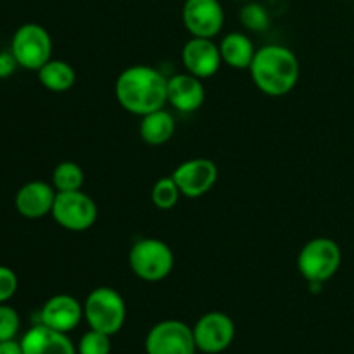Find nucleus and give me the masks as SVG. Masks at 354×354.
Wrapping results in <instances>:
<instances>
[{
	"mask_svg": "<svg viewBox=\"0 0 354 354\" xmlns=\"http://www.w3.org/2000/svg\"><path fill=\"white\" fill-rule=\"evenodd\" d=\"M128 265L137 279L151 283L161 282L173 272L175 254L161 239H140L128 252Z\"/></svg>",
	"mask_w": 354,
	"mask_h": 354,
	"instance_id": "5",
	"label": "nucleus"
},
{
	"mask_svg": "<svg viewBox=\"0 0 354 354\" xmlns=\"http://www.w3.org/2000/svg\"><path fill=\"white\" fill-rule=\"evenodd\" d=\"M52 218L61 228L68 232H85L95 225L99 209L88 194L83 190L55 194Z\"/></svg>",
	"mask_w": 354,
	"mask_h": 354,
	"instance_id": "6",
	"label": "nucleus"
},
{
	"mask_svg": "<svg viewBox=\"0 0 354 354\" xmlns=\"http://www.w3.org/2000/svg\"><path fill=\"white\" fill-rule=\"evenodd\" d=\"M0 354H24L21 341L17 342L16 339H10V341L0 342Z\"/></svg>",
	"mask_w": 354,
	"mask_h": 354,
	"instance_id": "27",
	"label": "nucleus"
},
{
	"mask_svg": "<svg viewBox=\"0 0 354 354\" xmlns=\"http://www.w3.org/2000/svg\"><path fill=\"white\" fill-rule=\"evenodd\" d=\"M182 64L187 73L201 80H207L220 71V45L213 38L192 37L182 48Z\"/></svg>",
	"mask_w": 354,
	"mask_h": 354,
	"instance_id": "12",
	"label": "nucleus"
},
{
	"mask_svg": "<svg viewBox=\"0 0 354 354\" xmlns=\"http://www.w3.org/2000/svg\"><path fill=\"white\" fill-rule=\"evenodd\" d=\"M180 197H182V192H180L178 185L171 175L159 178L151 189L152 204L161 211L173 209L178 204Z\"/></svg>",
	"mask_w": 354,
	"mask_h": 354,
	"instance_id": "21",
	"label": "nucleus"
},
{
	"mask_svg": "<svg viewBox=\"0 0 354 354\" xmlns=\"http://www.w3.org/2000/svg\"><path fill=\"white\" fill-rule=\"evenodd\" d=\"M114 95L124 111L142 118L168 104V78L152 66H128L118 75Z\"/></svg>",
	"mask_w": 354,
	"mask_h": 354,
	"instance_id": "1",
	"label": "nucleus"
},
{
	"mask_svg": "<svg viewBox=\"0 0 354 354\" xmlns=\"http://www.w3.org/2000/svg\"><path fill=\"white\" fill-rule=\"evenodd\" d=\"M24 354H78L68 334L44 324L31 327L21 339Z\"/></svg>",
	"mask_w": 354,
	"mask_h": 354,
	"instance_id": "16",
	"label": "nucleus"
},
{
	"mask_svg": "<svg viewBox=\"0 0 354 354\" xmlns=\"http://www.w3.org/2000/svg\"><path fill=\"white\" fill-rule=\"evenodd\" d=\"M145 354H196L192 327L180 320H162L147 332Z\"/></svg>",
	"mask_w": 354,
	"mask_h": 354,
	"instance_id": "8",
	"label": "nucleus"
},
{
	"mask_svg": "<svg viewBox=\"0 0 354 354\" xmlns=\"http://www.w3.org/2000/svg\"><path fill=\"white\" fill-rule=\"evenodd\" d=\"M85 183V171L75 161H62L52 171V185L55 192H73L82 190Z\"/></svg>",
	"mask_w": 354,
	"mask_h": 354,
	"instance_id": "20",
	"label": "nucleus"
},
{
	"mask_svg": "<svg viewBox=\"0 0 354 354\" xmlns=\"http://www.w3.org/2000/svg\"><path fill=\"white\" fill-rule=\"evenodd\" d=\"M83 318V304L69 294H57L45 301L40 310V324L54 330L69 334L75 330Z\"/></svg>",
	"mask_w": 354,
	"mask_h": 354,
	"instance_id": "13",
	"label": "nucleus"
},
{
	"mask_svg": "<svg viewBox=\"0 0 354 354\" xmlns=\"http://www.w3.org/2000/svg\"><path fill=\"white\" fill-rule=\"evenodd\" d=\"M197 351L220 354L232 346L235 339V322L223 311L203 315L192 327Z\"/></svg>",
	"mask_w": 354,
	"mask_h": 354,
	"instance_id": "9",
	"label": "nucleus"
},
{
	"mask_svg": "<svg viewBox=\"0 0 354 354\" xmlns=\"http://www.w3.org/2000/svg\"><path fill=\"white\" fill-rule=\"evenodd\" d=\"M37 73L41 86L54 93L68 92L76 82L75 68L69 62L61 61V59H50Z\"/></svg>",
	"mask_w": 354,
	"mask_h": 354,
	"instance_id": "19",
	"label": "nucleus"
},
{
	"mask_svg": "<svg viewBox=\"0 0 354 354\" xmlns=\"http://www.w3.org/2000/svg\"><path fill=\"white\" fill-rule=\"evenodd\" d=\"M183 197L199 199L206 196L218 182V166L207 158L187 159L171 173Z\"/></svg>",
	"mask_w": 354,
	"mask_h": 354,
	"instance_id": "10",
	"label": "nucleus"
},
{
	"mask_svg": "<svg viewBox=\"0 0 354 354\" xmlns=\"http://www.w3.org/2000/svg\"><path fill=\"white\" fill-rule=\"evenodd\" d=\"M83 318L90 328L113 337L127 322V303L113 287H95L83 303Z\"/></svg>",
	"mask_w": 354,
	"mask_h": 354,
	"instance_id": "4",
	"label": "nucleus"
},
{
	"mask_svg": "<svg viewBox=\"0 0 354 354\" xmlns=\"http://www.w3.org/2000/svg\"><path fill=\"white\" fill-rule=\"evenodd\" d=\"M10 52L17 64L30 71H38L52 59L50 33L41 24L26 23L19 26L10 41Z\"/></svg>",
	"mask_w": 354,
	"mask_h": 354,
	"instance_id": "7",
	"label": "nucleus"
},
{
	"mask_svg": "<svg viewBox=\"0 0 354 354\" xmlns=\"http://www.w3.org/2000/svg\"><path fill=\"white\" fill-rule=\"evenodd\" d=\"M17 290V277L7 266H0V304L7 303Z\"/></svg>",
	"mask_w": 354,
	"mask_h": 354,
	"instance_id": "25",
	"label": "nucleus"
},
{
	"mask_svg": "<svg viewBox=\"0 0 354 354\" xmlns=\"http://www.w3.org/2000/svg\"><path fill=\"white\" fill-rule=\"evenodd\" d=\"M218 45H220V54L223 64L239 69V71L251 68L256 48L248 35L241 33V31H234V33L225 35Z\"/></svg>",
	"mask_w": 354,
	"mask_h": 354,
	"instance_id": "17",
	"label": "nucleus"
},
{
	"mask_svg": "<svg viewBox=\"0 0 354 354\" xmlns=\"http://www.w3.org/2000/svg\"><path fill=\"white\" fill-rule=\"evenodd\" d=\"M206 100L203 80L190 73H180L168 78V104L178 113H196Z\"/></svg>",
	"mask_w": 354,
	"mask_h": 354,
	"instance_id": "15",
	"label": "nucleus"
},
{
	"mask_svg": "<svg viewBox=\"0 0 354 354\" xmlns=\"http://www.w3.org/2000/svg\"><path fill=\"white\" fill-rule=\"evenodd\" d=\"M176 121L171 113L162 107V109L152 111V113L145 114L140 118V124H138V133L140 138L149 145H165L169 142L175 135Z\"/></svg>",
	"mask_w": 354,
	"mask_h": 354,
	"instance_id": "18",
	"label": "nucleus"
},
{
	"mask_svg": "<svg viewBox=\"0 0 354 354\" xmlns=\"http://www.w3.org/2000/svg\"><path fill=\"white\" fill-rule=\"evenodd\" d=\"M182 21L190 37L214 38L225 24V10L220 0H185Z\"/></svg>",
	"mask_w": 354,
	"mask_h": 354,
	"instance_id": "11",
	"label": "nucleus"
},
{
	"mask_svg": "<svg viewBox=\"0 0 354 354\" xmlns=\"http://www.w3.org/2000/svg\"><path fill=\"white\" fill-rule=\"evenodd\" d=\"M19 327L21 320L17 311L12 306H7L6 303L0 304V342L16 339Z\"/></svg>",
	"mask_w": 354,
	"mask_h": 354,
	"instance_id": "24",
	"label": "nucleus"
},
{
	"mask_svg": "<svg viewBox=\"0 0 354 354\" xmlns=\"http://www.w3.org/2000/svg\"><path fill=\"white\" fill-rule=\"evenodd\" d=\"M237 2H244L245 3V2H251V0H237Z\"/></svg>",
	"mask_w": 354,
	"mask_h": 354,
	"instance_id": "28",
	"label": "nucleus"
},
{
	"mask_svg": "<svg viewBox=\"0 0 354 354\" xmlns=\"http://www.w3.org/2000/svg\"><path fill=\"white\" fill-rule=\"evenodd\" d=\"M239 19H241L242 26L249 31H254V33H261L266 31L270 26V14L265 9V6L258 2H245L242 6L241 14H239Z\"/></svg>",
	"mask_w": 354,
	"mask_h": 354,
	"instance_id": "22",
	"label": "nucleus"
},
{
	"mask_svg": "<svg viewBox=\"0 0 354 354\" xmlns=\"http://www.w3.org/2000/svg\"><path fill=\"white\" fill-rule=\"evenodd\" d=\"M55 189L54 185L47 182H40V180H33L28 182L17 190L16 204L17 213L28 220H38L47 214L52 213V206L55 201Z\"/></svg>",
	"mask_w": 354,
	"mask_h": 354,
	"instance_id": "14",
	"label": "nucleus"
},
{
	"mask_svg": "<svg viewBox=\"0 0 354 354\" xmlns=\"http://www.w3.org/2000/svg\"><path fill=\"white\" fill-rule=\"evenodd\" d=\"M252 83L268 97H283L299 82L301 66L297 55L283 45H265L256 48L251 62Z\"/></svg>",
	"mask_w": 354,
	"mask_h": 354,
	"instance_id": "2",
	"label": "nucleus"
},
{
	"mask_svg": "<svg viewBox=\"0 0 354 354\" xmlns=\"http://www.w3.org/2000/svg\"><path fill=\"white\" fill-rule=\"evenodd\" d=\"M17 61L10 50H0V80L9 78L17 68Z\"/></svg>",
	"mask_w": 354,
	"mask_h": 354,
	"instance_id": "26",
	"label": "nucleus"
},
{
	"mask_svg": "<svg viewBox=\"0 0 354 354\" xmlns=\"http://www.w3.org/2000/svg\"><path fill=\"white\" fill-rule=\"evenodd\" d=\"M111 335L90 328L82 335L76 353L78 354H111Z\"/></svg>",
	"mask_w": 354,
	"mask_h": 354,
	"instance_id": "23",
	"label": "nucleus"
},
{
	"mask_svg": "<svg viewBox=\"0 0 354 354\" xmlns=\"http://www.w3.org/2000/svg\"><path fill=\"white\" fill-rule=\"evenodd\" d=\"M342 263V251L328 237L311 239L297 254V272L311 286H322L334 279Z\"/></svg>",
	"mask_w": 354,
	"mask_h": 354,
	"instance_id": "3",
	"label": "nucleus"
}]
</instances>
